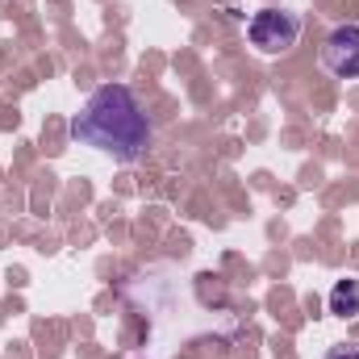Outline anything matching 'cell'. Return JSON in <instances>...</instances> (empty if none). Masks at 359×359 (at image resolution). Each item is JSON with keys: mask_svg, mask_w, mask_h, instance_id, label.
Segmentation results:
<instances>
[{"mask_svg": "<svg viewBox=\"0 0 359 359\" xmlns=\"http://www.w3.org/2000/svg\"><path fill=\"white\" fill-rule=\"evenodd\" d=\"M72 138L100 155H113L117 163H134L151 147V121H147L134 88L100 84L88 96V104L72 117Z\"/></svg>", "mask_w": 359, "mask_h": 359, "instance_id": "1", "label": "cell"}, {"mask_svg": "<svg viewBox=\"0 0 359 359\" xmlns=\"http://www.w3.org/2000/svg\"><path fill=\"white\" fill-rule=\"evenodd\" d=\"M247 38L259 55H284L301 38V17L288 8H259L247 25Z\"/></svg>", "mask_w": 359, "mask_h": 359, "instance_id": "2", "label": "cell"}, {"mask_svg": "<svg viewBox=\"0 0 359 359\" xmlns=\"http://www.w3.org/2000/svg\"><path fill=\"white\" fill-rule=\"evenodd\" d=\"M322 67L339 80H359V25H339L326 34Z\"/></svg>", "mask_w": 359, "mask_h": 359, "instance_id": "3", "label": "cell"}, {"mask_svg": "<svg viewBox=\"0 0 359 359\" xmlns=\"http://www.w3.org/2000/svg\"><path fill=\"white\" fill-rule=\"evenodd\" d=\"M326 359H359V343H334Z\"/></svg>", "mask_w": 359, "mask_h": 359, "instance_id": "5", "label": "cell"}, {"mask_svg": "<svg viewBox=\"0 0 359 359\" xmlns=\"http://www.w3.org/2000/svg\"><path fill=\"white\" fill-rule=\"evenodd\" d=\"M334 318H359V280H339L326 297Z\"/></svg>", "mask_w": 359, "mask_h": 359, "instance_id": "4", "label": "cell"}]
</instances>
